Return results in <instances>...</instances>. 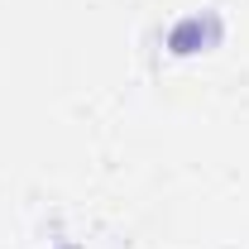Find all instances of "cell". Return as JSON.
<instances>
[{
  "instance_id": "1",
  "label": "cell",
  "mask_w": 249,
  "mask_h": 249,
  "mask_svg": "<svg viewBox=\"0 0 249 249\" xmlns=\"http://www.w3.org/2000/svg\"><path fill=\"white\" fill-rule=\"evenodd\" d=\"M216 34H220L216 19H206V24H201V15H192V19H182L178 29L168 34V48H173V53H196V48H206Z\"/></svg>"
}]
</instances>
